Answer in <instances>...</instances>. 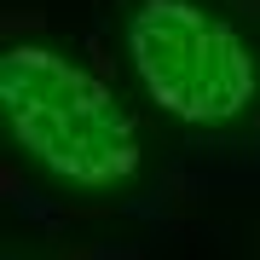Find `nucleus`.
<instances>
[{
  "label": "nucleus",
  "mask_w": 260,
  "mask_h": 260,
  "mask_svg": "<svg viewBox=\"0 0 260 260\" xmlns=\"http://www.w3.org/2000/svg\"><path fill=\"white\" fill-rule=\"evenodd\" d=\"M0 116H6L12 139L47 174L87 191L127 185L145 162L127 104L93 70H81L52 47H35V41L0 58Z\"/></svg>",
  "instance_id": "f257e3e1"
},
{
  "label": "nucleus",
  "mask_w": 260,
  "mask_h": 260,
  "mask_svg": "<svg viewBox=\"0 0 260 260\" xmlns=\"http://www.w3.org/2000/svg\"><path fill=\"white\" fill-rule=\"evenodd\" d=\"M127 58L145 93L179 121L214 127L254 104V52L197 0H139L127 18Z\"/></svg>",
  "instance_id": "f03ea898"
}]
</instances>
